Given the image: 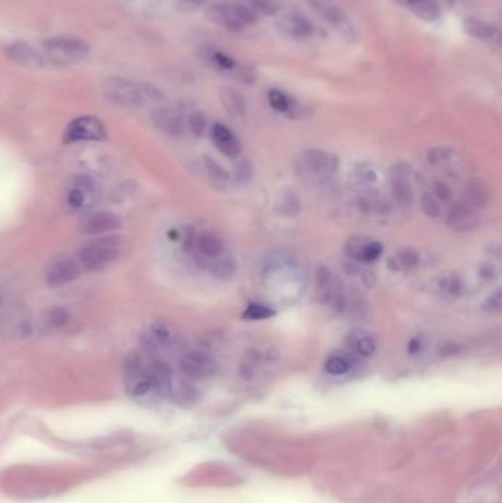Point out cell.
Here are the masks:
<instances>
[{"instance_id":"6da1fadb","label":"cell","mask_w":502,"mask_h":503,"mask_svg":"<svg viewBox=\"0 0 502 503\" xmlns=\"http://www.w3.org/2000/svg\"><path fill=\"white\" fill-rule=\"evenodd\" d=\"M208 17L228 31H242L260 19L243 0H221L208 8Z\"/></svg>"},{"instance_id":"7a4b0ae2","label":"cell","mask_w":502,"mask_h":503,"mask_svg":"<svg viewBox=\"0 0 502 503\" xmlns=\"http://www.w3.org/2000/svg\"><path fill=\"white\" fill-rule=\"evenodd\" d=\"M46 56L57 65H68L83 60L89 53V44L77 37H52L43 43Z\"/></svg>"},{"instance_id":"3957f363","label":"cell","mask_w":502,"mask_h":503,"mask_svg":"<svg viewBox=\"0 0 502 503\" xmlns=\"http://www.w3.org/2000/svg\"><path fill=\"white\" fill-rule=\"evenodd\" d=\"M103 91L108 100L120 107H142L147 100L145 86H138L130 80L120 77L105 80Z\"/></svg>"},{"instance_id":"277c9868","label":"cell","mask_w":502,"mask_h":503,"mask_svg":"<svg viewBox=\"0 0 502 503\" xmlns=\"http://www.w3.org/2000/svg\"><path fill=\"white\" fill-rule=\"evenodd\" d=\"M120 248L114 239H100L81 248L78 261L87 271H99L118 258Z\"/></svg>"},{"instance_id":"5b68a950","label":"cell","mask_w":502,"mask_h":503,"mask_svg":"<svg viewBox=\"0 0 502 503\" xmlns=\"http://www.w3.org/2000/svg\"><path fill=\"white\" fill-rule=\"evenodd\" d=\"M296 170L302 175H330L339 170V158L320 149H310L296 159Z\"/></svg>"},{"instance_id":"8992f818","label":"cell","mask_w":502,"mask_h":503,"mask_svg":"<svg viewBox=\"0 0 502 503\" xmlns=\"http://www.w3.org/2000/svg\"><path fill=\"white\" fill-rule=\"evenodd\" d=\"M314 12L317 14L327 24L333 27L346 40L355 37V28L351 21L345 15L343 10L337 6L333 0H305Z\"/></svg>"},{"instance_id":"52a82bcc","label":"cell","mask_w":502,"mask_h":503,"mask_svg":"<svg viewBox=\"0 0 502 503\" xmlns=\"http://www.w3.org/2000/svg\"><path fill=\"white\" fill-rule=\"evenodd\" d=\"M180 367L186 376L195 380H204L213 377L218 371V364L214 358L202 352H190L180 360Z\"/></svg>"},{"instance_id":"ba28073f","label":"cell","mask_w":502,"mask_h":503,"mask_svg":"<svg viewBox=\"0 0 502 503\" xmlns=\"http://www.w3.org/2000/svg\"><path fill=\"white\" fill-rule=\"evenodd\" d=\"M107 137V130L103 124L93 116H81V118L69 124L65 133V142H78V140H102Z\"/></svg>"},{"instance_id":"9c48e42d","label":"cell","mask_w":502,"mask_h":503,"mask_svg":"<svg viewBox=\"0 0 502 503\" xmlns=\"http://www.w3.org/2000/svg\"><path fill=\"white\" fill-rule=\"evenodd\" d=\"M152 121L159 128L162 133H165L172 137H180L184 134L186 128V120L183 115L171 108H159L152 112Z\"/></svg>"},{"instance_id":"30bf717a","label":"cell","mask_w":502,"mask_h":503,"mask_svg":"<svg viewBox=\"0 0 502 503\" xmlns=\"http://www.w3.org/2000/svg\"><path fill=\"white\" fill-rule=\"evenodd\" d=\"M80 271L78 266L74 261L68 259V258H62L57 259L55 262H52L48 270H46V283H48L51 287H62L65 284H69L71 282L78 277Z\"/></svg>"},{"instance_id":"8fae6325","label":"cell","mask_w":502,"mask_h":503,"mask_svg":"<svg viewBox=\"0 0 502 503\" xmlns=\"http://www.w3.org/2000/svg\"><path fill=\"white\" fill-rule=\"evenodd\" d=\"M277 28L283 34L294 39H305L312 33L310 19L299 12L283 14L277 21Z\"/></svg>"},{"instance_id":"7c38bea8","label":"cell","mask_w":502,"mask_h":503,"mask_svg":"<svg viewBox=\"0 0 502 503\" xmlns=\"http://www.w3.org/2000/svg\"><path fill=\"white\" fill-rule=\"evenodd\" d=\"M211 136H213V140H214L215 146L221 152H223V154L227 158L235 159V158H237L240 155V152H242L240 142L236 138V136L228 130V128L226 125L219 124V122H215L213 125Z\"/></svg>"},{"instance_id":"4fadbf2b","label":"cell","mask_w":502,"mask_h":503,"mask_svg":"<svg viewBox=\"0 0 502 503\" xmlns=\"http://www.w3.org/2000/svg\"><path fill=\"white\" fill-rule=\"evenodd\" d=\"M447 224L457 231H467L474 228L477 222L473 209L461 201L451 206L447 217Z\"/></svg>"},{"instance_id":"5bb4252c","label":"cell","mask_w":502,"mask_h":503,"mask_svg":"<svg viewBox=\"0 0 502 503\" xmlns=\"http://www.w3.org/2000/svg\"><path fill=\"white\" fill-rule=\"evenodd\" d=\"M422 262L420 252L413 248H402L393 252L388 258V268L393 273H405L417 268Z\"/></svg>"},{"instance_id":"9a60e30c","label":"cell","mask_w":502,"mask_h":503,"mask_svg":"<svg viewBox=\"0 0 502 503\" xmlns=\"http://www.w3.org/2000/svg\"><path fill=\"white\" fill-rule=\"evenodd\" d=\"M6 56L10 61L30 68L43 66V57L26 43H12L8 46Z\"/></svg>"},{"instance_id":"2e32d148","label":"cell","mask_w":502,"mask_h":503,"mask_svg":"<svg viewBox=\"0 0 502 503\" xmlns=\"http://www.w3.org/2000/svg\"><path fill=\"white\" fill-rule=\"evenodd\" d=\"M121 219L114 212L93 214L83 222V231L87 234H99L120 228Z\"/></svg>"},{"instance_id":"e0dca14e","label":"cell","mask_w":502,"mask_h":503,"mask_svg":"<svg viewBox=\"0 0 502 503\" xmlns=\"http://www.w3.org/2000/svg\"><path fill=\"white\" fill-rule=\"evenodd\" d=\"M346 346L351 347L358 356L368 358L376 352V342L375 338L371 337L370 333H367L363 329L352 330L346 336Z\"/></svg>"},{"instance_id":"ac0fdd59","label":"cell","mask_w":502,"mask_h":503,"mask_svg":"<svg viewBox=\"0 0 502 503\" xmlns=\"http://www.w3.org/2000/svg\"><path fill=\"white\" fill-rule=\"evenodd\" d=\"M219 100L223 103L226 112L233 118H243L246 115V102L239 91L230 87L219 90Z\"/></svg>"},{"instance_id":"d6986e66","label":"cell","mask_w":502,"mask_h":503,"mask_svg":"<svg viewBox=\"0 0 502 503\" xmlns=\"http://www.w3.org/2000/svg\"><path fill=\"white\" fill-rule=\"evenodd\" d=\"M487 199H489V190L483 180L474 179L470 180L469 184L465 185L463 202H465L472 209L485 206L487 203Z\"/></svg>"},{"instance_id":"ffe728a7","label":"cell","mask_w":502,"mask_h":503,"mask_svg":"<svg viewBox=\"0 0 502 503\" xmlns=\"http://www.w3.org/2000/svg\"><path fill=\"white\" fill-rule=\"evenodd\" d=\"M408 6L420 19L427 22L438 21L442 14V9L436 0H410Z\"/></svg>"},{"instance_id":"44dd1931","label":"cell","mask_w":502,"mask_h":503,"mask_svg":"<svg viewBox=\"0 0 502 503\" xmlns=\"http://www.w3.org/2000/svg\"><path fill=\"white\" fill-rule=\"evenodd\" d=\"M197 250H199L205 258H217L224 250L223 240H221L214 232H204L197 239Z\"/></svg>"},{"instance_id":"7402d4cb","label":"cell","mask_w":502,"mask_h":503,"mask_svg":"<svg viewBox=\"0 0 502 503\" xmlns=\"http://www.w3.org/2000/svg\"><path fill=\"white\" fill-rule=\"evenodd\" d=\"M359 209L366 214H386L389 203L386 199L376 192H368L358 199Z\"/></svg>"},{"instance_id":"603a6c76","label":"cell","mask_w":502,"mask_h":503,"mask_svg":"<svg viewBox=\"0 0 502 503\" xmlns=\"http://www.w3.org/2000/svg\"><path fill=\"white\" fill-rule=\"evenodd\" d=\"M464 30L467 31V34H470L472 37L474 39H481V40H487L492 39L495 34V27L487 24V22L477 19V18H467L464 19Z\"/></svg>"},{"instance_id":"cb8c5ba5","label":"cell","mask_w":502,"mask_h":503,"mask_svg":"<svg viewBox=\"0 0 502 503\" xmlns=\"http://www.w3.org/2000/svg\"><path fill=\"white\" fill-rule=\"evenodd\" d=\"M237 271V264L231 258V256H224V258L215 259L209 265V273L215 278L219 280H231Z\"/></svg>"},{"instance_id":"d4e9b609","label":"cell","mask_w":502,"mask_h":503,"mask_svg":"<svg viewBox=\"0 0 502 503\" xmlns=\"http://www.w3.org/2000/svg\"><path fill=\"white\" fill-rule=\"evenodd\" d=\"M391 190L395 202L400 203L401 206H410L414 202V190L410 184V180L391 181Z\"/></svg>"},{"instance_id":"484cf974","label":"cell","mask_w":502,"mask_h":503,"mask_svg":"<svg viewBox=\"0 0 502 503\" xmlns=\"http://www.w3.org/2000/svg\"><path fill=\"white\" fill-rule=\"evenodd\" d=\"M243 2L258 17L277 15L283 8V0H243Z\"/></svg>"},{"instance_id":"4316f807","label":"cell","mask_w":502,"mask_h":503,"mask_svg":"<svg viewBox=\"0 0 502 503\" xmlns=\"http://www.w3.org/2000/svg\"><path fill=\"white\" fill-rule=\"evenodd\" d=\"M268 102H270L271 108L278 112H292L295 108L294 99L278 89H271L268 91Z\"/></svg>"},{"instance_id":"83f0119b","label":"cell","mask_w":502,"mask_h":503,"mask_svg":"<svg viewBox=\"0 0 502 503\" xmlns=\"http://www.w3.org/2000/svg\"><path fill=\"white\" fill-rule=\"evenodd\" d=\"M439 290L442 291L443 295L451 296V298H458L463 293V280L458 274H451V275H445L440 278V282L438 284Z\"/></svg>"},{"instance_id":"f1b7e54d","label":"cell","mask_w":502,"mask_h":503,"mask_svg":"<svg viewBox=\"0 0 502 503\" xmlns=\"http://www.w3.org/2000/svg\"><path fill=\"white\" fill-rule=\"evenodd\" d=\"M371 239L361 236V234H355V236H351L346 243H345V253L355 262H359L361 255H363V250L366 248V244L370 241Z\"/></svg>"},{"instance_id":"f546056e","label":"cell","mask_w":502,"mask_h":503,"mask_svg":"<svg viewBox=\"0 0 502 503\" xmlns=\"http://www.w3.org/2000/svg\"><path fill=\"white\" fill-rule=\"evenodd\" d=\"M276 315V311L261 305V303H249L246 307V309L243 311L242 318L249 320V321H262V320H268L273 318Z\"/></svg>"},{"instance_id":"4dcf8cb0","label":"cell","mask_w":502,"mask_h":503,"mask_svg":"<svg viewBox=\"0 0 502 503\" xmlns=\"http://www.w3.org/2000/svg\"><path fill=\"white\" fill-rule=\"evenodd\" d=\"M277 209H278L280 214H283L286 217L296 215L299 212V209H301L296 194L294 192L285 193L282 197H280Z\"/></svg>"},{"instance_id":"1f68e13d","label":"cell","mask_w":502,"mask_h":503,"mask_svg":"<svg viewBox=\"0 0 502 503\" xmlns=\"http://www.w3.org/2000/svg\"><path fill=\"white\" fill-rule=\"evenodd\" d=\"M46 322L52 329H64L69 322V312L62 307H55L46 313Z\"/></svg>"},{"instance_id":"d6a6232c","label":"cell","mask_w":502,"mask_h":503,"mask_svg":"<svg viewBox=\"0 0 502 503\" xmlns=\"http://www.w3.org/2000/svg\"><path fill=\"white\" fill-rule=\"evenodd\" d=\"M351 368L348 359L341 355H333L325 360L324 369L330 374V376H343Z\"/></svg>"},{"instance_id":"836d02e7","label":"cell","mask_w":502,"mask_h":503,"mask_svg":"<svg viewBox=\"0 0 502 503\" xmlns=\"http://www.w3.org/2000/svg\"><path fill=\"white\" fill-rule=\"evenodd\" d=\"M420 205H422L423 212L430 218H438L442 214V206L438 199L431 194L430 192L423 193L422 199H420Z\"/></svg>"},{"instance_id":"e575fe53","label":"cell","mask_w":502,"mask_h":503,"mask_svg":"<svg viewBox=\"0 0 502 503\" xmlns=\"http://www.w3.org/2000/svg\"><path fill=\"white\" fill-rule=\"evenodd\" d=\"M382 253H383V246H382V243L380 241H376V240H370L366 244V248L363 250V255H361L359 262H363V264H373V262H376L380 258V256H382Z\"/></svg>"},{"instance_id":"d590c367","label":"cell","mask_w":502,"mask_h":503,"mask_svg":"<svg viewBox=\"0 0 502 503\" xmlns=\"http://www.w3.org/2000/svg\"><path fill=\"white\" fill-rule=\"evenodd\" d=\"M186 125H188L189 131L193 136H196V137L204 136V133L206 130V118H205V115L201 113V112H193V113H190L188 121H186Z\"/></svg>"},{"instance_id":"8d00e7d4","label":"cell","mask_w":502,"mask_h":503,"mask_svg":"<svg viewBox=\"0 0 502 503\" xmlns=\"http://www.w3.org/2000/svg\"><path fill=\"white\" fill-rule=\"evenodd\" d=\"M354 179L361 185H370L377 181V172L370 165H359L354 172Z\"/></svg>"},{"instance_id":"74e56055","label":"cell","mask_w":502,"mask_h":503,"mask_svg":"<svg viewBox=\"0 0 502 503\" xmlns=\"http://www.w3.org/2000/svg\"><path fill=\"white\" fill-rule=\"evenodd\" d=\"M253 175L252 162L248 158H242V161L236 165L235 171V180L237 184H246L251 181Z\"/></svg>"},{"instance_id":"f35d334b","label":"cell","mask_w":502,"mask_h":503,"mask_svg":"<svg viewBox=\"0 0 502 503\" xmlns=\"http://www.w3.org/2000/svg\"><path fill=\"white\" fill-rule=\"evenodd\" d=\"M204 165H205L208 174L211 175V177L215 181H223V183H226V181L230 180L228 172L223 167L218 165V163L214 159L209 158V156H204Z\"/></svg>"},{"instance_id":"ab89813d","label":"cell","mask_w":502,"mask_h":503,"mask_svg":"<svg viewBox=\"0 0 502 503\" xmlns=\"http://www.w3.org/2000/svg\"><path fill=\"white\" fill-rule=\"evenodd\" d=\"M451 149L447 146H438L427 152V162L430 165H440L451 158Z\"/></svg>"},{"instance_id":"60d3db41","label":"cell","mask_w":502,"mask_h":503,"mask_svg":"<svg viewBox=\"0 0 502 503\" xmlns=\"http://www.w3.org/2000/svg\"><path fill=\"white\" fill-rule=\"evenodd\" d=\"M150 334L154 336L155 340L159 343H170L172 338V333H171L170 327L161 321H156L150 325Z\"/></svg>"},{"instance_id":"b9f144b4","label":"cell","mask_w":502,"mask_h":503,"mask_svg":"<svg viewBox=\"0 0 502 503\" xmlns=\"http://www.w3.org/2000/svg\"><path fill=\"white\" fill-rule=\"evenodd\" d=\"M431 194H433L439 202H443V203H451L452 202V190L448 187V184H445L443 181H433V184H431Z\"/></svg>"},{"instance_id":"7bdbcfd3","label":"cell","mask_w":502,"mask_h":503,"mask_svg":"<svg viewBox=\"0 0 502 503\" xmlns=\"http://www.w3.org/2000/svg\"><path fill=\"white\" fill-rule=\"evenodd\" d=\"M411 167L406 162H400L393 165L389 171V180L391 181H401V180H410Z\"/></svg>"},{"instance_id":"ee69618b","label":"cell","mask_w":502,"mask_h":503,"mask_svg":"<svg viewBox=\"0 0 502 503\" xmlns=\"http://www.w3.org/2000/svg\"><path fill=\"white\" fill-rule=\"evenodd\" d=\"M140 368H142V356H140V354L136 352V350H133V352L128 354L124 359V369L127 374L134 376Z\"/></svg>"},{"instance_id":"f6af8a7d","label":"cell","mask_w":502,"mask_h":503,"mask_svg":"<svg viewBox=\"0 0 502 503\" xmlns=\"http://www.w3.org/2000/svg\"><path fill=\"white\" fill-rule=\"evenodd\" d=\"M332 282H333V278H332V273L329 268H327L325 265H319L317 271H315V284H317L319 290L327 287Z\"/></svg>"},{"instance_id":"bcb514c9","label":"cell","mask_w":502,"mask_h":503,"mask_svg":"<svg viewBox=\"0 0 502 503\" xmlns=\"http://www.w3.org/2000/svg\"><path fill=\"white\" fill-rule=\"evenodd\" d=\"M502 296H501V290H495L492 295L487 296V299L483 303V309L486 312H492V313H498L501 311L502 307Z\"/></svg>"},{"instance_id":"7dc6e473","label":"cell","mask_w":502,"mask_h":503,"mask_svg":"<svg viewBox=\"0 0 502 503\" xmlns=\"http://www.w3.org/2000/svg\"><path fill=\"white\" fill-rule=\"evenodd\" d=\"M84 202V194H83V190L80 189H73L71 192L68 193V205L71 208H81V205H83Z\"/></svg>"},{"instance_id":"c3c4849f","label":"cell","mask_w":502,"mask_h":503,"mask_svg":"<svg viewBox=\"0 0 502 503\" xmlns=\"http://www.w3.org/2000/svg\"><path fill=\"white\" fill-rule=\"evenodd\" d=\"M214 61L219 68H223V69H233L236 66V62H235V60H233V57H230V56H227L224 53H221V52L214 53Z\"/></svg>"},{"instance_id":"681fc988","label":"cell","mask_w":502,"mask_h":503,"mask_svg":"<svg viewBox=\"0 0 502 503\" xmlns=\"http://www.w3.org/2000/svg\"><path fill=\"white\" fill-rule=\"evenodd\" d=\"M478 274H481V277L485 280H494L496 277L495 268L489 264H483L481 268H478Z\"/></svg>"},{"instance_id":"f907efd6","label":"cell","mask_w":502,"mask_h":503,"mask_svg":"<svg viewBox=\"0 0 502 503\" xmlns=\"http://www.w3.org/2000/svg\"><path fill=\"white\" fill-rule=\"evenodd\" d=\"M420 352H422V340H420L418 337H414L410 342H408V354L417 355Z\"/></svg>"},{"instance_id":"816d5d0a","label":"cell","mask_w":502,"mask_h":503,"mask_svg":"<svg viewBox=\"0 0 502 503\" xmlns=\"http://www.w3.org/2000/svg\"><path fill=\"white\" fill-rule=\"evenodd\" d=\"M193 244H195V232L190 230L189 234H188V237H186V240H184V249L190 250L193 248Z\"/></svg>"},{"instance_id":"f5cc1de1","label":"cell","mask_w":502,"mask_h":503,"mask_svg":"<svg viewBox=\"0 0 502 503\" xmlns=\"http://www.w3.org/2000/svg\"><path fill=\"white\" fill-rule=\"evenodd\" d=\"M395 2H398L400 5H404V6H408V3H410V0H395Z\"/></svg>"},{"instance_id":"db71d44e","label":"cell","mask_w":502,"mask_h":503,"mask_svg":"<svg viewBox=\"0 0 502 503\" xmlns=\"http://www.w3.org/2000/svg\"><path fill=\"white\" fill-rule=\"evenodd\" d=\"M189 2H204V0H189Z\"/></svg>"},{"instance_id":"11a10c76","label":"cell","mask_w":502,"mask_h":503,"mask_svg":"<svg viewBox=\"0 0 502 503\" xmlns=\"http://www.w3.org/2000/svg\"><path fill=\"white\" fill-rule=\"evenodd\" d=\"M0 305H2V298H0Z\"/></svg>"}]
</instances>
